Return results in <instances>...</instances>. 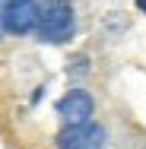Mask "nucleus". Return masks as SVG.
<instances>
[{
  "label": "nucleus",
  "mask_w": 146,
  "mask_h": 149,
  "mask_svg": "<svg viewBox=\"0 0 146 149\" xmlns=\"http://www.w3.org/2000/svg\"><path fill=\"white\" fill-rule=\"evenodd\" d=\"M105 146V130L95 120H80V124H67L57 133V149H102Z\"/></svg>",
  "instance_id": "f03ea898"
},
{
  "label": "nucleus",
  "mask_w": 146,
  "mask_h": 149,
  "mask_svg": "<svg viewBox=\"0 0 146 149\" xmlns=\"http://www.w3.org/2000/svg\"><path fill=\"white\" fill-rule=\"evenodd\" d=\"M76 29V19H73V6L70 0H45L38 3V22H35V32L41 41L48 45H60L67 41Z\"/></svg>",
  "instance_id": "f257e3e1"
},
{
  "label": "nucleus",
  "mask_w": 146,
  "mask_h": 149,
  "mask_svg": "<svg viewBox=\"0 0 146 149\" xmlns=\"http://www.w3.org/2000/svg\"><path fill=\"white\" fill-rule=\"evenodd\" d=\"M137 10H140V13L146 16V0H137Z\"/></svg>",
  "instance_id": "39448f33"
},
{
  "label": "nucleus",
  "mask_w": 146,
  "mask_h": 149,
  "mask_svg": "<svg viewBox=\"0 0 146 149\" xmlns=\"http://www.w3.org/2000/svg\"><path fill=\"white\" fill-rule=\"evenodd\" d=\"M92 111H95V102H92V95H89V92H83V89L67 92V95L57 102V114L67 120V124L89 120V118H92Z\"/></svg>",
  "instance_id": "20e7f679"
},
{
  "label": "nucleus",
  "mask_w": 146,
  "mask_h": 149,
  "mask_svg": "<svg viewBox=\"0 0 146 149\" xmlns=\"http://www.w3.org/2000/svg\"><path fill=\"white\" fill-rule=\"evenodd\" d=\"M38 22V0H6L3 3V29L13 35H29Z\"/></svg>",
  "instance_id": "7ed1b4c3"
}]
</instances>
